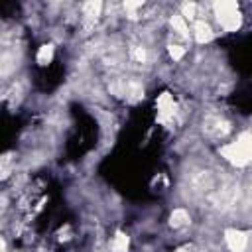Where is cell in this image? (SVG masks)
Listing matches in <instances>:
<instances>
[{
	"label": "cell",
	"mask_w": 252,
	"mask_h": 252,
	"mask_svg": "<svg viewBox=\"0 0 252 252\" xmlns=\"http://www.w3.org/2000/svg\"><path fill=\"white\" fill-rule=\"evenodd\" d=\"M193 35H195V39L199 43H209L215 37V32L205 20H197L195 26H193Z\"/></svg>",
	"instance_id": "8"
},
{
	"label": "cell",
	"mask_w": 252,
	"mask_h": 252,
	"mask_svg": "<svg viewBox=\"0 0 252 252\" xmlns=\"http://www.w3.org/2000/svg\"><path fill=\"white\" fill-rule=\"evenodd\" d=\"M201 128H203V134H205L207 138H211V140H222V138H226L228 132H230V122H228L224 116L211 112V114H207V116L203 118Z\"/></svg>",
	"instance_id": "3"
},
{
	"label": "cell",
	"mask_w": 252,
	"mask_h": 252,
	"mask_svg": "<svg viewBox=\"0 0 252 252\" xmlns=\"http://www.w3.org/2000/svg\"><path fill=\"white\" fill-rule=\"evenodd\" d=\"M213 10H215V16H217L219 24L222 26V30L236 32L240 28L242 16H240V10H238V4L236 2L220 0V2H215L213 4Z\"/></svg>",
	"instance_id": "2"
},
{
	"label": "cell",
	"mask_w": 252,
	"mask_h": 252,
	"mask_svg": "<svg viewBox=\"0 0 252 252\" xmlns=\"http://www.w3.org/2000/svg\"><path fill=\"white\" fill-rule=\"evenodd\" d=\"M12 154H4V156H0V179H4V177H8L10 175V171H12Z\"/></svg>",
	"instance_id": "13"
},
{
	"label": "cell",
	"mask_w": 252,
	"mask_h": 252,
	"mask_svg": "<svg viewBox=\"0 0 252 252\" xmlns=\"http://www.w3.org/2000/svg\"><path fill=\"white\" fill-rule=\"evenodd\" d=\"M219 154L234 167H244L248 165L250 161V156H252V136L250 132H242L236 142H230L226 146H220L219 148Z\"/></svg>",
	"instance_id": "1"
},
{
	"label": "cell",
	"mask_w": 252,
	"mask_h": 252,
	"mask_svg": "<svg viewBox=\"0 0 252 252\" xmlns=\"http://www.w3.org/2000/svg\"><path fill=\"white\" fill-rule=\"evenodd\" d=\"M191 250H193V246H181L177 252H191Z\"/></svg>",
	"instance_id": "17"
},
{
	"label": "cell",
	"mask_w": 252,
	"mask_h": 252,
	"mask_svg": "<svg viewBox=\"0 0 252 252\" xmlns=\"http://www.w3.org/2000/svg\"><path fill=\"white\" fill-rule=\"evenodd\" d=\"M4 248H6V242L0 238V252H4Z\"/></svg>",
	"instance_id": "18"
},
{
	"label": "cell",
	"mask_w": 252,
	"mask_h": 252,
	"mask_svg": "<svg viewBox=\"0 0 252 252\" xmlns=\"http://www.w3.org/2000/svg\"><path fill=\"white\" fill-rule=\"evenodd\" d=\"M100 10H102V4L100 2H85L83 4V26L87 30H91L98 22Z\"/></svg>",
	"instance_id": "7"
},
{
	"label": "cell",
	"mask_w": 252,
	"mask_h": 252,
	"mask_svg": "<svg viewBox=\"0 0 252 252\" xmlns=\"http://www.w3.org/2000/svg\"><path fill=\"white\" fill-rule=\"evenodd\" d=\"M138 8H142V2H126L124 4V10L128 12L130 18H136V10Z\"/></svg>",
	"instance_id": "16"
},
{
	"label": "cell",
	"mask_w": 252,
	"mask_h": 252,
	"mask_svg": "<svg viewBox=\"0 0 252 252\" xmlns=\"http://www.w3.org/2000/svg\"><path fill=\"white\" fill-rule=\"evenodd\" d=\"M128 234L124 232H116L114 238H112V252H128Z\"/></svg>",
	"instance_id": "12"
},
{
	"label": "cell",
	"mask_w": 252,
	"mask_h": 252,
	"mask_svg": "<svg viewBox=\"0 0 252 252\" xmlns=\"http://www.w3.org/2000/svg\"><path fill=\"white\" fill-rule=\"evenodd\" d=\"M35 59H37L39 65H47V63L53 59V45H51V43H43V45L37 49Z\"/></svg>",
	"instance_id": "11"
},
{
	"label": "cell",
	"mask_w": 252,
	"mask_h": 252,
	"mask_svg": "<svg viewBox=\"0 0 252 252\" xmlns=\"http://www.w3.org/2000/svg\"><path fill=\"white\" fill-rule=\"evenodd\" d=\"M169 24H171V30H173L181 39H189V26H187V22H185L179 14H173V16L169 18Z\"/></svg>",
	"instance_id": "9"
},
{
	"label": "cell",
	"mask_w": 252,
	"mask_h": 252,
	"mask_svg": "<svg viewBox=\"0 0 252 252\" xmlns=\"http://www.w3.org/2000/svg\"><path fill=\"white\" fill-rule=\"evenodd\" d=\"M128 61H130L132 67L144 69V67H150V63H152V53H150V49H148L146 45H142V43H132V45L128 47Z\"/></svg>",
	"instance_id": "4"
},
{
	"label": "cell",
	"mask_w": 252,
	"mask_h": 252,
	"mask_svg": "<svg viewBox=\"0 0 252 252\" xmlns=\"http://www.w3.org/2000/svg\"><path fill=\"white\" fill-rule=\"evenodd\" d=\"M183 20L185 18H189V20H193L195 16H197V4H193V2H187V4H183L181 6V14H179Z\"/></svg>",
	"instance_id": "14"
},
{
	"label": "cell",
	"mask_w": 252,
	"mask_h": 252,
	"mask_svg": "<svg viewBox=\"0 0 252 252\" xmlns=\"http://www.w3.org/2000/svg\"><path fill=\"white\" fill-rule=\"evenodd\" d=\"M156 104H158V118L161 122L173 118V114H175V102H173V98H171L169 93H161Z\"/></svg>",
	"instance_id": "6"
},
{
	"label": "cell",
	"mask_w": 252,
	"mask_h": 252,
	"mask_svg": "<svg viewBox=\"0 0 252 252\" xmlns=\"http://www.w3.org/2000/svg\"><path fill=\"white\" fill-rule=\"evenodd\" d=\"M224 242L230 252H244L248 244V234L238 228H226L224 230Z\"/></svg>",
	"instance_id": "5"
},
{
	"label": "cell",
	"mask_w": 252,
	"mask_h": 252,
	"mask_svg": "<svg viewBox=\"0 0 252 252\" xmlns=\"http://www.w3.org/2000/svg\"><path fill=\"white\" fill-rule=\"evenodd\" d=\"M189 222V213L185 209H173V213L169 215V224L173 228H181Z\"/></svg>",
	"instance_id": "10"
},
{
	"label": "cell",
	"mask_w": 252,
	"mask_h": 252,
	"mask_svg": "<svg viewBox=\"0 0 252 252\" xmlns=\"http://www.w3.org/2000/svg\"><path fill=\"white\" fill-rule=\"evenodd\" d=\"M167 51H169V57H171L173 61H179V59L183 57V53H185V47L179 45V43H169V45H167Z\"/></svg>",
	"instance_id": "15"
}]
</instances>
